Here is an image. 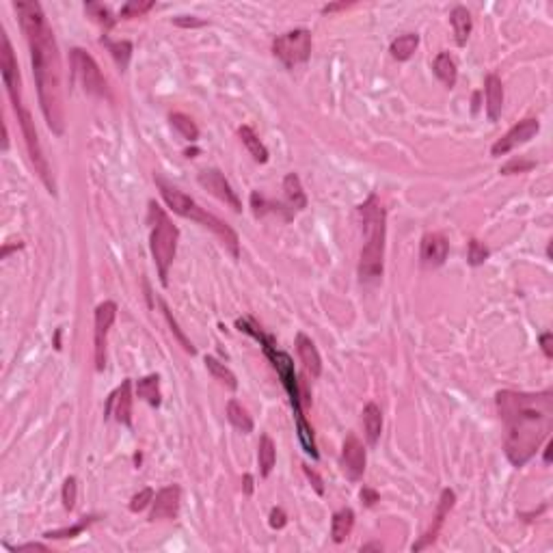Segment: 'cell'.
<instances>
[{
  "label": "cell",
  "instance_id": "cell-41",
  "mask_svg": "<svg viewBox=\"0 0 553 553\" xmlns=\"http://www.w3.org/2000/svg\"><path fill=\"white\" fill-rule=\"evenodd\" d=\"M534 166H536V164L530 162V160H523V162L512 160V162H508L506 166H502L499 173H504V176H512V173H523V171H530V169H534Z\"/></svg>",
  "mask_w": 553,
  "mask_h": 553
},
{
  "label": "cell",
  "instance_id": "cell-13",
  "mask_svg": "<svg viewBox=\"0 0 553 553\" xmlns=\"http://www.w3.org/2000/svg\"><path fill=\"white\" fill-rule=\"evenodd\" d=\"M341 465L344 471L353 482L361 480L363 471H365V447L359 441L357 435H346L344 439V447H341Z\"/></svg>",
  "mask_w": 553,
  "mask_h": 553
},
{
  "label": "cell",
  "instance_id": "cell-51",
  "mask_svg": "<svg viewBox=\"0 0 553 553\" xmlns=\"http://www.w3.org/2000/svg\"><path fill=\"white\" fill-rule=\"evenodd\" d=\"M372 549H374V551H383V547L376 545V542H372V545H363V547H361V551H372Z\"/></svg>",
  "mask_w": 553,
  "mask_h": 553
},
{
  "label": "cell",
  "instance_id": "cell-49",
  "mask_svg": "<svg viewBox=\"0 0 553 553\" xmlns=\"http://www.w3.org/2000/svg\"><path fill=\"white\" fill-rule=\"evenodd\" d=\"M245 493H247V495L253 493V475H249V473L245 475Z\"/></svg>",
  "mask_w": 553,
  "mask_h": 553
},
{
  "label": "cell",
  "instance_id": "cell-45",
  "mask_svg": "<svg viewBox=\"0 0 553 553\" xmlns=\"http://www.w3.org/2000/svg\"><path fill=\"white\" fill-rule=\"evenodd\" d=\"M551 339H553V337H551V333H549V331L540 335V348H542V353H545V357H547V359H551V357H553Z\"/></svg>",
  "mask_w": 553,
  "mask_h": 553
},
{
  "label": "cell",
  "instance_id": "cell-20",
  "mask_svg": "<svg viewBox=\"0 0 553 553\" xmlns=\"http://www.w3.org/2000/svg\"><path fill=\"white\" fill-rule=\"evenodd\" d=\"M355 528V512L351 508H341L333 514V523H331V536L333 542H344L353 534Z\"/></svg>",
  "mask_w": 553,
  "mask_h": 553
},
{
  "label": "cell",
  "instance_id": "cell-6",
  "mask_svg": "<svg viewBox=\"0 0 553 553\" xmlns=\"http://www.w3.org/2000/svg\"><path fill=\"white\" fill-rule=\"evenodd\" d=\"M272 52L286 67L307 63L311 56V32L307 28H296L279 35L272 42Z\"/></svg>",
  "mask_w": 553,
  "mask_h": 553
},
{
  "label": "cell",
  "instance_id": "cell-31",
  "mask_svg": "<svg viewBox=\"0 0 553 553\" xmlns=\"http://www.w3.org/2000/svg\"><path fill=\"white\" fill-rule=\"evenodd\" d=\"M102 44L109 48V52L113 54L117 67L121 72H126V67L130 63V56H132V44L130 42H111L109 37H102Z\"/></svg>",
  "mask_w": 553,
  "mask_h": 553
},
{
  "label": "cell",
  "instance_id": "cell-42",
  "mask_svg": "<svg viewBox=\"0 0 553 553\" xmlns=\"http://www.w3.org/2000/svg\"><path fill=\"white\" fill-rule=\"evenodd\" d=\"M286 523H288V516H286L284 508H272L270 510V528L281 530V528H286Z\"/></svg>",
  "mask_w": 553,
  "mask_h": 553
},
{
  "label": "cell",
  "instance_id": "cell-9",
  "mask_svg": "<svg viewBox=\"0 0 553 553\" xmlns=\"http://www.w3.org/2000/svg\"><path fill=\"white\" fill-rule=\"evenodd\" d=\"M117 318V303L113 300H104L97 305L95 309V370L102 372L107 367V339H109V331L113 327Z\"/></svg>",
  "mask_w": 553,
  "mask_h": 553
},
{
  "label": "cell",
  "instance_id": "cell-47",
  "mask_svg": "<svg viewBox=\"0 0 553 553\" xmlns=\"http://www.w3.org/2000/svg\"><path fill=\"white\" fill-rule=\"evenodd\" d=\"M13 551H16V553H20V551H48V547L42 545V542H26V545L16 547Z\"/></svg>",
  "mask_w": 553,
  "mask_h": 553
},
{
  "label": "cell",
  "instance_id": "cell-46",
  "mask_svg": "<svg viewBox=\"0 0 553 553\" xmlns=\"http://www.w3.org/2000/svg\"><path fill=\"white\" fill-rule=\"evenodd\" d=\"M303 469H305L307 478H309L311 482H314V487H316V491H318V493L322 495V493H324V487H322V480H320V475H318L316 471H311V469H309L307 465H303Z\"/></svg>",
  "mask_w": 553,
  "mask_h": 553
},
{
  "label": "cell",
  "instance_id": "cell-7",
  "mask_svg": "<svg viewBox=\"0 0 553 553\" xmlns=\"http://www.w3.org/2000/svg\"><path fill=\"white\" fill-rule=\"evenodd\" d=\"M72 67H74V76L80 80L83 89L89 95H97V97H109V85L107 78L102 76V69L95 63V59L85 52L83 48H74L72 50Z\"/></svg>",
  "mask_w": 553,
  "mask_h": 553
},
{
  "label": "cell",
  "instance_id": "cell-8",
  "mask_svg": "<svg viewBox=\"0 0 553 553\" xmlns=\"http://www.w3.org/2000/svg\"><path fill=\"white\" fill-rule=\"evenodd\" d=\"M0 72H3V83L9 93V99L13 104V111L24 109L22 102V83H20V67L18 59L13 52V46L7 37V32H3V50H0Z\"/></svg>",
  "mask_w": 553,
  "mask_h": 553
},
{
  "label": "cell",
  "instance_id": "cell-15",
  "mask_svg": "<svg viewBox=\"0 0 553 553\" xmlns=\"http://www.w3.org/2000/svg\"><path fill=\"white\" fill-rule=\"evenodd\" d=\"M447 249H449V245H447V240H445L443 233H437V231L426 233L422 238V249H420L422 264L426 268L441 266L445 262V257H447Z\"/></svg>",
  "mask_w": 553,
  "mask_h": 553
},
{
  "label": "cell",
  "instance_id": "cell-28",
  "mask_svg": "<svg viewBox=\"0 0 553 553\" xmlns=\"http://www.w3.org/2000/svg\"><path fill=\"white\" fill-rule=\"evenodd\" d=\"M257 461H260V471L264 478L270 475L274 463H276V447L272 443V439L268 435L260 437V445H257Z\"/></svg>",
  "mask_w": 553,
  "mask_h": 553
},
{
  "label": "cell",
  "instance_id": "cell-2",
  "mask_svg": "<svg viewBox=\"0 0 553 553\" xmlns=\"http://www.w3.org/2000/svg\"><path fill=\"white\" fill-rule=\"evenodd\" d=\"M497 411L506 424V456L514 467H523L551 432L553 394L499 391Z\"/></svg>",
  "mask_w": 553,
  "mask_h": 553
},
{
  "label": "cell",
  "instance_id": "cell-19",
  "mask_svg": "<svg viewBox=\"0 0 553 553\" xmlns=\"http://www.w3.org/2000/svg\"><path fill=\"white\" fill-rule=\"evenodd\" d=\"M432 69H435V76L447 87V89H452L458 80V69H456V63L454 59L449 56L447 52H439L435 63H432Z\"/></svg>",
  "mask_w": 553,
  "mask_h": 553
},
{
  "label": "cell",
  "instance_id": "cell-50",
  "mask_svg": "<svg viewBox=\"0 0 553 553\" xmlns=\"http://www.w3.org/2000/svg\"><path fill=\"white\" fill-rule=\"evenodd\" d=\"M551 449H553V441H547V447H545V463L547 465L551 463Z\"/></svg>",
  "mask_w": 553,
  "mask_h": 553
},
{
  "label": "cell",
  "instance_id": "cell-29",
  "mask_svg": "<svg viewBox=\"0 0 553 553\" xmlns=\"http://www.w3.org/2000/svg\"><path fill=\"white\" fill-rule=\"evenodd\" d=\"M205 367H207V372L212 374V378H217L219 383H223L227 389H231V391H236L238 389V380H236V374L225 365V363H221L219 359H214V357H205Z\"/></svg>",
  "mask_w": 553,
  "mask_h": 553
},
{
  "label": "cell",
  "instance_id": "cell-30",
  "mask_svg": "<svg viewBox=\"0 0 553 553\" xmlns=\"http://www.w3.org/2000/svg\"><path fill=\"white\" fill-rule=\"evenodd\" d=\"M296 430H298V441H300L303 449H305V452H307L311 458H314V461H318L320 454H318L316 439H314V428L309 426V422H307L305 418H298V420H296Z\"/></svg>",
  "mask_w": 553,
  "mask_h": 553
},
{
  "label": "cell",
  "instance_id": "cell-38",
  "mask_svg": "<svg viewBox=\"0 0 553 553\" xmlns=\"http://www.w3.org/2000/svg\"><path fill=\"white\" fill-rule=\"evenodd\" d=\"M467 260L471 266H480L489 260V249L482 245L478 238H471L469 240V251H467Z\"/></svg>",
  "mask_w": 553,
  "mask_h": 553
},
{
  "label": "cell",
  "instance_id": "cell-22",
  "mask_svg": "<svg viewBox=\"0 0 553 553\" xmlns=\"http://www.w3.org/2000/svg\"><path fill=\"white\" fill-rule=\"evenodd\" d=\"M238 136H240L242 145L249 150V154L253 156L255 162H260V164L268 162V150L264 147V143L260 141V136L255 134V130L251 126H240L238 128Z\"/></svg>",
  "mask_w": 553,
  "mask_h": 553
},
{
  "label": "cell",
  "instance_id": "cell-25",
  "mask_svg": "<svg viewBox=\"0 0 553 553\" xmlns=\"http://www.w3.org/2000/svg\"><path fill=\"white\" fill-rule=\"evenodd\" d=\"M227 420H229V424H231L236 430H240L242 435L253 432V420H251V415H249V411L242 406L238 400H229V402H227Z\"/></svg>",
  "mask_w": 553,
  "mask_h": 553
},
{
  "label": "cell",
  "instance_id": "cell-10",
  "mask_svg": "<svg viewBox=\"0 0 553 553\" xmlns=\"http://www.w3.org/2000/svg\"><path fill=\"white\" fill-rule=\"evenodd\" d=\"M199 184L210 193L214 195L217 199H221L225 205H229L233 212H242V201L240 197L236 195V190L231 188V184L225 180V176L219 171V169H203L199 173Z\"/></svg>",
  "mask_w": 553,
  "mask_h": 553
},
{
  "label": "cell",
  "instance_id": "cell-40",
  "mask_svg": "<svg viewBox=\"0 0 553 553\" xmlns=\"http://www.w3.org/2000/svg\"><path fill=\"white\" fill-rule=\"evenodd\" d=\"M152 502H154V491H152V489H141V491H138V493L132 497L130 510H132V512H141V510H145Z\"/></svg>",
  "mask_w": 553,
  "mask_h": 553
},
{
  "label": "cell",
  "instance_id": "cell-35",
  "mask_svg": "<svg viewBox=\"0 0 553 553\" xmlns=\"http://www.w3.org/2000/svg\"><path fill=\"white\" fill-rule=\"evenodd\" d=\"M95 521V516H85L80 523L72 525V528H63V530H54V532H46L44 536L46 538H52V540H63V538H76L78 534H83L91 523Z\"/></svg>",
  "mask_w": 553,
  "mask_h": 553
},
{
  "label": "cell",
  "instance_id": "cell-27",
  "mask_svg": "<svg viewBox=\"0 0 553 553\" xmlns=\"http://www.w3.org/2000/svg\"><path fill=\"white\" fill-rule=\"evenodd\" d=\"M136 396L138 398H143L147 404H152V406H160V402H162V396H160V378H158V374H150V376H145V378H141L136 383Z\"/></svg>",
  "mask_w": 553,
  "mask_h": 553
},
{
  "label": "cell",
  "instance_id": "cell-1",
  "mask_svg": "<svg viewBox=\"0 0 553 553\" xmlns=\"http://www.w3.org/2000/svg\"><path fill=\"white\" fill-rule=\"evenodd\" d=\"M13 9L20 18V26L30 48L32 76L37 83L42 113L48 128L61 136L65 132V113L61 89V54L54 32L44 16L42 5L35 0H18L13 3Z\"/></svg>",
  "mask_w": 553,
  "mask_h": 553
},
{
  "label": "cell",
  "instance_id": "cell-23",
  "mask_svg": "<svg viewBox=\"0 0 553 553\" xmlns=\"http://www.w3.org/2000/svg\"><path fill=\"white\" fill-rule=\"evenodd\" d=\"M363 428H365V437L370 445L378 443L380 430H383V413H380L378 404L370 402L363 408Z\"/></svg>",
  "mask_w": 553,
  "mask_h": 553
},
{
  "label": "cell",
  "instance_id": "cell-3",
  "mask_svg": "<svg viewBox=\"0 0 553 553\" xmlns=\"http://www.w3.org/2000/svg\"><path fill=\"white\" fill-rule=\"evenodd\" d=\"M359 219L363 225V249L359 260L361 281H378L383 276L385 257V207L376 195H370L359 205Z\"/></svg>",
  "mask_w": 553,
  "mask_h": 553
},
{
  "label": "cell",
  "instance_id": "cell-32",
  "mask_svg": "<svg viewBox=\"0 0 553 553\" xmlns=\"http://www.w3.org/2000/svg\"><path fill=\"white\" fill-rule=\"evenodd\" d=\"M169 121H171L173 128H176V130L182 134V138H186V141L195 143L197 138H199V128L195 126V121H193L188 115H184V113H173V115L169 117Z\"/></svg>",
  "mask_w": 553,
  "mask_h": 553
},
{
  "label": "cell",
  "instance_id": "cell-12",
  "mask_svg": "<svg viewBox=\"0 0 553 553\" xmlns=\"http://www.w3.org/2000/svg\"><path fill=\"white\" fill-rule=\"evenodd\" d=\"M182 504V489L178 484H169V487L160 489L152 502V512L150 521H166V518H176L180 512Z\"/></svg>",
  "mask_w": 553,
  "mask_h": 553
},
{
  "label": "cell",
  "instance_id": "cell-14",
  "mask_svg": "<svg viewBox=\"0 0 553 553\" xmlns=\"http://www.w3.org/2000/svg\"><path fill=\"white\" fill-rule=\"evenodd\" d=\"M454 502H456V495H454V491H449V489H445L443 493H441V499H439V508H437V514H435V521H432V525H430V530L413 545V551H422V549H426V547H430L435 540H437V536H439V530H441V525H443V521H445V516H447V512L454 508Z\"/></svg>",
  "mask_w": 553,
  "mask_h": 553
},
{
  "label": "cell",
  "instance_id": "cell-21",
  "mask_svg": "<svg viewBox=\"0 0 553 553\" xmlns=\"http://www.w3.org/2000/svg\"><path fill=\"white\" fill-rule=\"evenodd\" d=\"M284 195H286V201L292 210H305L307 207V195L303 190V184H300V178L296 173H288L284 178Z\"/></svg>",
  "mask_w": 553,
  "mask_h": 553
},
{
  "label": "cell",
  "instance_id": "cell-43",
  "mask_svg": "<svg viewBox=\"0 0 553 553\" xmlns=\"http://www.w3.org/2000/svg\"><path fill=\"white\" fill-rule=\"evenodd\" d=\"M173 24L182 26V28H199V26H205V22L199 20V18H195V16H180V18L173 20Z\"/></svg>",
  "mask_w": 553,
  "mask_h": 553
},
{
  "label": "cell",
  "instance_id": "cell-16",
  "mask_svg": "<svg viewBox=\"0 0 553 553\" xmlns=\"http://www.w3.org/2000/svg\"><path fill=\"white\" fill-rule=\"evenodd\" d=\"M111 408H115V420L128 428H132V380L126 378L121 387L111 396L107 413H111Z\"/></svg>",
  "mask_w": 553,
  "mask_h": 553
},
{
  "label": "cell",
  "instance_id": "cell-39",
  "mask_svg": "<svg viewBox=\"0 0 553 553\" xmlns=\"http://www.w3.org/2000/svg\"><path fill=\"white\" fill-rule=\"evenodd\" d=\"M251 205H253V212L255 217H264L268 212H276V210H281V205H274V203H268L260 193H253L251 195Z\"/></svg>",
  "mask_w": 553,
  "mask_h": 553
},
{
  "label": "cell",
  "instance_id": "cell-37",
  "mask_svg": "<svg viewBox=\"0 0 553 553\" xmlns=\"http://www.w3.org/2000/svg\"><path fill=\"white\" fill-rule=\"evenodd\" d=\"M160 307H162V311H164V318H166V322H169V327H171V331L176 333V337H178V341L182 344V348L186 351V353H190V355H195V348H193V344L186 339V335L182 333V329L178 327V322H176V318L171 316V311H169V307H166V303L164 300H160Z\"/></svg>",
  "mask_w": 553,
  "mask_h": 553
},
{
  "label": "cell",
  "instance_id": "cell-11",
  "mask_svg": "<svg viewBox=\"0 0 553 553\" xmlns=\"http://www.w3.org/2000/svg\"><path fill=\"white\" fill-rule=\"evenodd\" d=\"M540 130V123L538 119H523V121H518L516 126H512L499 141L491 147V156H506L508 152H512L514 147L518 145H523L528 143L530 138H534Z\"/></svg>",
  "mask_w": 553,
  "mask_h": 553
},
{
  "label": "cell",
  "instance_id": "cell-34",
  "mask_svg": "<svg viewBox=\"0 0 553 553\" xmlns=\"http://www.w3.org/2000/svg\"><path fill=\"white\" fill-rule=\"evenodd\" d=\"M152 9H154L152 0H130V3H126V5L119 9V18H121V20L141 18V16H145L147 11H152Z\"/></svg>",
  "mask_w": 553,
  "mask_h": 553
},
{
  "label": "cell",
  "instance_id": "cell-36",
  "mask_svg": "<svg viewBox=\"0 0 553 553\" xmlns=\"http://www.w3.org/2000/svg\"><path fill=\"white\" fill-rule=\"evenodd\" d=\"M61 499H63V508L72 512L76 508V499H78V480L74 475H69L63 482V491H61Z\"/></svg>",
  "mask_w": 553,
  "mask_h": 553
},
{
  "label": "cell",
  "instance_id": "cell-17",
  "mask_svg": "<svg viewBox=\"0 0 553 553\" xmlns=\"http://www.w3.org/2000/svg\"><path fill=\"white\" fill-rule=\"evenodd\" d=\"M296 353H298V359L303 363V367L307 370V374H311L314 378H318L322 374V359H320V353L316 348V344L311 341V337H307L305 333H298L296 335Z\"/></svg>",
  "mask_w": 553,
  "mask_h": 553
},
{
  "label": "cell",
  "instance_id": "cell-24",
  "mask_svg": "<svg viewBox=\"0 0 553 553\" xmlns=\"http://www.w3.org/2000/svg\"><path fill=\"white\" fill-rule=\"evenodd\" d=\"M449 20H452V28H454V35H456V44L458 46H465L469 35H471V28H473V18L471 13L465 9V7H454L452 13H449Z\"/></svg>",
  "mask_w": 553,
  "mask_h": 553
},
{
  "label": "cell",
  "instance_id": "cell-26",
  "mask_svg": "<svg viewBox=\"0 0 553 553\" xmlns=\"http://www.w3.org/2000/svg\"><path fill=\"white\" fill-rule=\"evenodd\" d=\"M418 46H420V35L404 32V35H400V37H396L391 42L389 52H391V56L396 61H408L415 54V50H418Z\"/></svg>",
  "mask_w": 553,
  "mask_h": 553
},
{
  "label": "cell",
  "instance_id": "cell-4",
  "mask_svg": "<svg viewBox=\"0 0 553 553\" xmlns=\"http://www.w3.org/2000/svg\"><path fill=\"white\" fill-rule=\"evenodd\" d=\"M156 184H158V188H160L162 199L166 201V205L171 207L173 212L180 214V217H184V219H190V221L199 223V225L205 227V229H210L212 233H217V236L223 240V245L229 249V253H231L233 257L240 255V240H238V233H236L225 221H221L219 217H214V214H210L207 210H203V207H201L193 197H188L186 193H182V190L176 188V186L166 184L162 178H156Z\"/></svg>",
  "mask_w": 553,
  "mask_h": 553
},
{
  "label": "cell",
  "instance_id": "cell-5",
  "mask_svg": "<svg viewBox=\"0 0 553 553\" xmlns=\"http://www.w3.org/2000/svg\"><path fill=\"white\" fill-rule=\"evenodd\" d=\"M150 221H152V236H150L152 257L158 268V276H160L162 286H169V268H171L173 260H176L180 231L166 217L162 207H158L154 201L150 203Z\"/></svg>",
  "mask_w": 553,
  "mask_h": 553
},
{
  "label": "cell",
  "instance_id": "cell-18",
  "mask_svg": "<svg viewBox=\"0 0 553 553\" xmlns=\"http://www.w3.org/2000/svg\"><path fill=\"white\" fill-rule=\"evenodd\" d=\"M484 93H487V115L491 121H497L504 109V85L499 76L495 74L487 76V80H484Z\"/></svg>",
  "mask_w": 553,
  "mask_h": 553
},
{
  "label": "cell",
  "instance_id": "cell-44",
  "mask_svg": "<svg viewBox=\"0 0 553 553\" xmlns=\"http://www.w3.org/2000/svg\"><path fill=\"white\" fill-rule=\"evenodd\" d=\"M378 499H380V497H378V493H376L374 489H370V487H363V489H361V502H363L367 508L374 506Z\"/></svg>",
  "mask_w": 553,
  "mask_h": 553
},
{
  "label": "cell",
  "instance_id": "cell-33",
  "mask_svg": "<svg viewBox=\"0 0 553 553\" xmlns=\"http://www.w3.org/2000/svg\"><path fill=\"white\" fill-rule=\"evenodd\" d=\"M85 11H87L97 24H102L104 28H113L115 22H117V18H113L111 9L104 7L102 3H87V5H85Z\"/></svg>",
  "mask_w": 553,
  "mask_h": 553
},
{
  "label": "cell",
  "instance_id": "cell-48",
  "mask_svg": "<svg viewBox=\"0 0 553 553\" xmlns=\"http://www.w3.org/2000/svg\"><path fill=\"white\" fill-rule=\"evenodd\" d=\"M353 3H339V5H327L322 7V13H333V11H339V9H346V7H351Z\"/></svg>",
  "mask_w": 553,
  "mask_h": 553
}]
</instances>
